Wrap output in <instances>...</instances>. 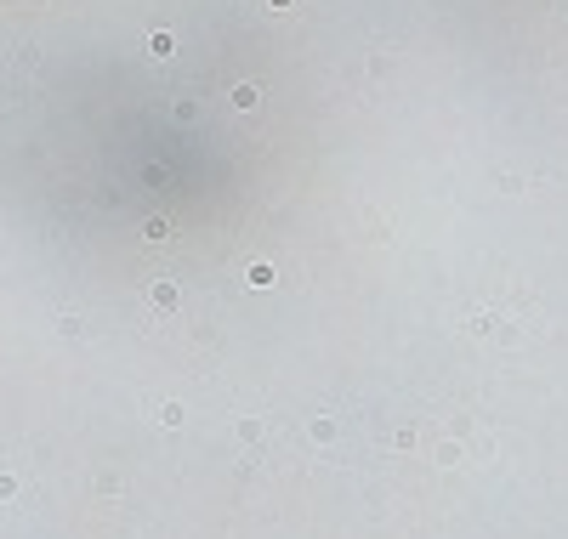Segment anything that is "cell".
I'll use <instances>...</instances> for the list:
<instances>
[{"instance_id":"2","label":"cell","mask_w":568,"mask_h":539,"mask_svg":"<svg viewBox=\"0 0 568 539\" xmlns=\"http://www.w3.org/2000/svg\"><path fill=\"white\" fill-rule=\"evenodd\" d=\"M148 301H153V312H170V307H176V284H153Z\"/></svg>"},{"instance_id":"5","label":"cell","mask_w":568,"mask_h":539,"mask_svg":"<svg viewBox=\"0 0 568 539\" xmlns=\"http://www.w3.org/2000/svg\"><path fill=\"white\" fill-rule=\"evenodd\" d=\"M415 437H421L415 426H393V449H415Z\"/></svg>"},{"instance_id":"4","label":"cell","mask_w":568,"mask_h":539,"mask_svg":"<svg viewBox=\"0 0 568 539\" xmlns=\"http://www.w3.org/2000/svg\"><path fill=\"white\" fill-rule=\"evenodd\" d=\"M239 437H245V443H262V437H267V426L250 415V420H239Z\"/></svg>"},{"instance_id":"3","label":"cell","mask_w":568,"mask_h":539,"mask_svg":"<svg viewBox=\"0 0 568 539\" xmlns=\"http://www.w3.org/2000/svg\"><path fill=\"white\" fill-rule=\"evenodd\" d=\"M182 420H187V409H182V403H159V426H170V432H176Z\"/></svg>"},{"instance_id":"6","label":"cell","mask_w":568,"mask_h":539,"mask_svg":"<svg viewBox=\"0 0 568 539\" xmlns=\"http://www.w3.org/2000/svg\"><path fill=\"white\" fill-rule=\"evenodd\" d=\"M438 466H460V443H438Z\"/></svg>"},{"instance_id":"1","label":"cell","mask_w":568,"mask_h":539,"mask_svg":"<svg viewBox=\"0 0 568 539\" xmlns=\"http://www.w3.org/2000/svg\"><path fill=\"white\" fill-rule=\"evenodd\" d=\"M307 437H313V443H318V449H330V443H335V437H341V426H335V420H330V415H318V420H307Z\"/></svg>"},{"instance_id":"7","label":"cell","mask_w":568,"mask_h":539,"mask_svg":"<svg viewBox=\"0 0 568 539\" xmlns=\"http://www.w3.org/2000/svg\"><path fill=\"white\" fill-rule=\"evenodd\" d=\"M250 284H256V290H267V284H273V267H262V261H256V267H250Z\"/></svg>"}]
</instances>
